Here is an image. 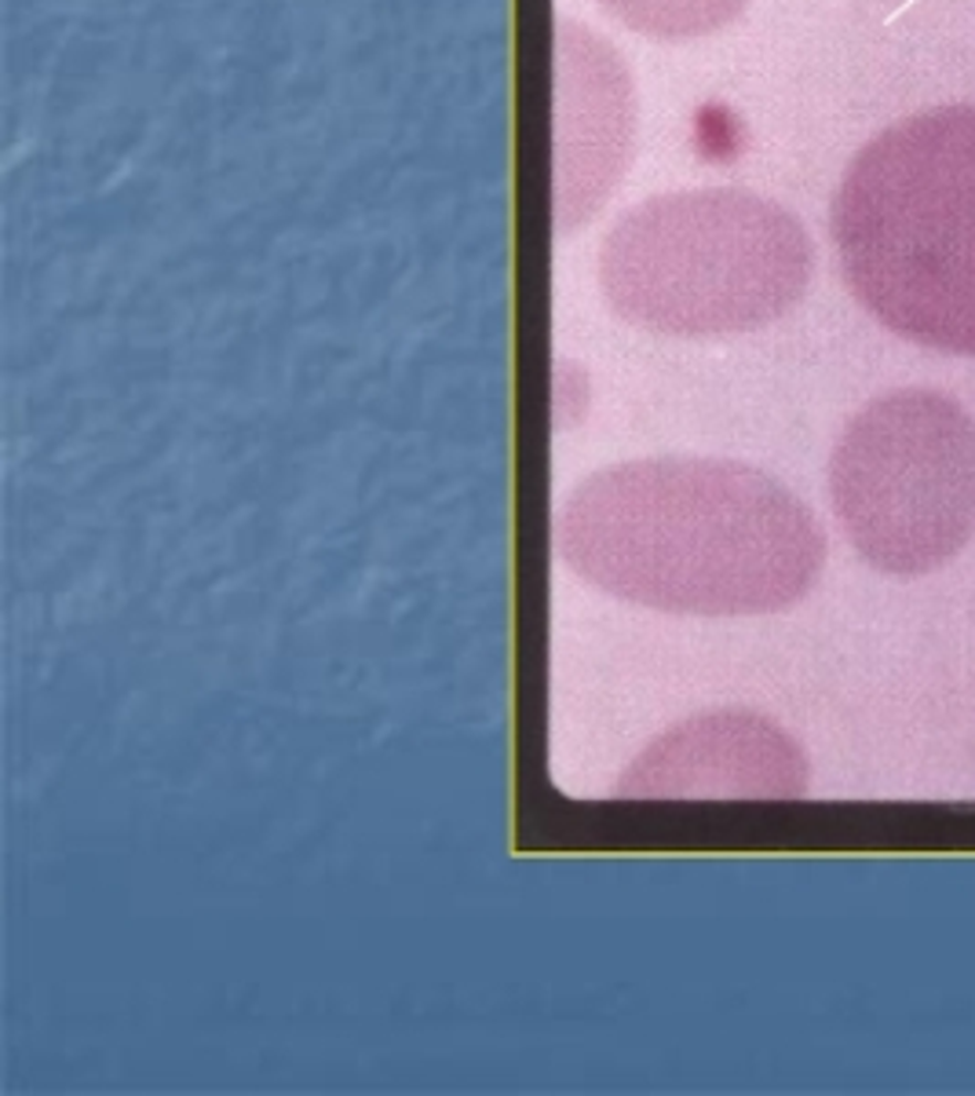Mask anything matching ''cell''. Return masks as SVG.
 Returning a JSON list of instances; mask_svg holds the SVG:
<instances>
[{"label":"cell","mask_w":975,"mask_h":1096,"mask_svg":"<svg viewBox=\"0 0 975 1096\" xmlns=\"http://www.w3.org/2000/svg\"><path fill=\"white\" fill-rule=\"evenodd\" d=\"M555 548L589 586L672 614H771L804 600L826 538L760 468L658 457L603 468L559 508Z\"/></svg>","instance_id":"cell-1"},{"label":"cell","mask_w":975,"mask_h":1096,"mask_svg":"<svg viewBox=\"0 0 975 1096\" xmlns=\"http://www.w3.org/2000/svg\"><path fill=\"white\" fill-rule=\"evenodd\" d=\"M829 231L848 289L891 333L975 355V103L902 117L855 154Z\"/></svg>","instance_id":"cell-2"},{"label":"cell","mask_w":975,"mask_h":1096,"mask_svg":"<svg viewBox=\"0 0 975 1096\" xmlns=\"http://www.w3.org/2000/svg\"><path fill=\"white\" fill-rule=\"evenodd\" d=\"M812 264V238L789 209L742 187H706L628 209L603 238L600 285L628 326L720 337L786 315Z\"/></svg>","instance_id":"cell-3"},{"label":"cell","mask_w":975,"mask_h":1096,"mask_svg":"<svg viewBox=\"0 0 975 1096\" xmlns=\"http://www.w3.org/2000/svg\"><path fill=\"white\" fill-rule=\"evenodd\" d=\"M829 494L866 563L932 575L975 534V417L943 391H888L844 428Z\"/></svg>","instance_id":"cell-4"},{"label":"cell","mask_w":975,"mask_h":1096,"mask_svg":"<svg viewBox=\"0 0 975 1096\" xmlns=\"http://www.w3.org/2000/svg\"><path fill=\"white\" fill-rule=\"evenodd\" d=\"M804 753L756 713H709L661 735L625 771L622 797H801Z\"/></svg>","instance_id":"cell-5"},{"label":"cell","mask_w":975,"mask_h":1096,"mask_svg":"<svg viewBox=\"0 0 975 1096\" xmlns=\"http://www.w3.org/2000/svg\"><path fill=\"white\" fill-rule=\"evenodd\" d=\"M628 30L654 41H691L723 30L749 0H600Z\"/></svg>","instance_id":"cell-6"}]
</instances>
